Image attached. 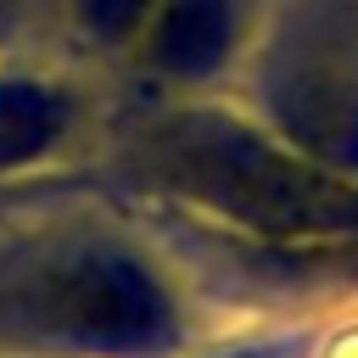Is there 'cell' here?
I'll use <instances>...</instances> for the list:
<instances>
[{
  "label": "cell",
  "instance_id": "6da1fadb",
  "mask_svg": "<svg viewBox=\"0 0 358 358\" xmlns=\"http://www.w3.org/2000/svg\"><path fill=\"white\" fill-rule=\"evenodd\" d=\"M151 173L190 207L263 241H352L358 185L285 134L229 112H179L151 129Z\"/></svg>",
  "mask_w": 358,
  "mask_h": 358
},
{
  "label": "cell",
  "instance_id": "7a4b0ae2",
  "mask_svg": "<svg viewBox=\"0 0 358 358\" xmlns=\"http://www.w3.org/2000/svg\"><path fill=\"white\" fill-rule=\"evenodd\" d=\"M173 336L162 280L112 241H50L0 263V341L134 358Z\"/></svg>",
  "mask_w": 358,
  "mask_h": 358
},
{
  "label": "cell",
  "instance_id": "3957f363",
  "mask_svg": "<svg viewBox=\"0 0 358 358\" xmlns=\"http://www.w3.org/2000/svg\"><path fill=\"white\" fill-rule=\"evenodd\" d=\"M274 134L336 173H358V56L336 39L280 45L263 78Z\"/></svg>",
  "mask_w": 358,
  "mask_h": 358
},
{
  "label": "cell",
  "instance_id": "277c9868",
  "mask_svg": "<svg viewBox=\"0 0 358 358\" xmlns=\"http://www.w3.org/2000/svg\"><path fill=\"white\" fill-rule=\"evenodd\" d=\"M78 123V95L56 78L0 67V179L39 168Z\"/></svg>",
  "mask_w": 358,
  "mask_h": 358
},
{
  "label": "cell",
  "instance_id": "5b68a950",
  "mask_svg": "<svg viewBox=\"0 0 358 358\" xmlns=\"http://www.w3.org/2000/svg\"><path fill=\"white\" fill-rule=\"evenodd\" d=\"M134 45L151 67L173 78H201L235 45V0H157Z\"/></svg>",
  "mask_w": 358,
  "mask_h": 358
}]
</instances>
